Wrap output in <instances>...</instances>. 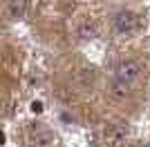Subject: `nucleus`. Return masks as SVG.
Instances as JSON below:
<instances>
[{"label": "nucleus", "mask_w": 150, "mask_h": 147, "mask_svg": "<svg viewBox=\"0 0 150 147\" xmlns=\"http://www.w3.org/2000/svg\"><path fill=\"white\" fill-rule=\"evenodd\" d=\"M114 27H117L119 34L130 36V34H134V31L141 29V16L128 11V9H125V11H119V13H117V18H114Z\"/></svg>", "instance_id": "obj_1"}, {"label": "nucleus", "mask_w": 150, "mask_h": 147, "mask_svg": "<svg viewBox=\"0 0 150 147\" xmlns=\"http://www.w3.org/2000/svg\"><path fill=\"white\" fill-rule=\"evenodd\" d=\"M114 76H117L114 80H119V83L130 87V83H134V80L141 76V67H139V62H134V60H121L119 65H117V69H114Z\"/></svg>", "instance_id": "obj_2"}, {"label": "nucleus", "mask_w": 150, "mask_h": 147, "mask_svg": "<svg viewBox=\"0 0 150 147\" xmlns=\"http://www.w3.org/2000/svg\"><path fill=\"white\" fill-rule=\"evenodd\" d=\"M79 36L85 38V40H92V38L99 36V27H96V22L90 18L81 20V24H79Z\"/></svg>", "instance_id": "obj_3"}, {"label": "nucleus", "mask_w": 150, "mask_h": 147, "mask_svg": "<svg viewBox=\"0 0 150 147\" xmlns=\"http://www.w3.org/2000/svg\"><path fill=\"white\" fill-rule=\"evenodd\" d=\"M108 92H110L112 98H117V100H125V98L130 96V87L123 85V83H119V80H114L112 85L108 87Z\"/></svg>", "instance_id": "obj_4"}, {"label": "nucleus", "mask_w": 150, "mask_h": 147, "mask_svg": "<svg viewBox=\"0 0 150 147\" xmlns=\"http://www.w3.org/2000/svg\"><path fill=\"white\" fill-rule=\"evenodd\" d=\"M125 134H128V129H125L123 125H117V127H112L105 134V143L108 145H117V143H121L125 138Z\"/></svg>", "instance_id": "obj_5"}, {"label": "nucleus", "mask_w": 150, "mask_h": 147, "mask_svg": "<svg viewBox=\"0 0 150 147\" xmlns=\"http://www.w3.org/2000/svg\"><path fill=\"white\" fill-rule=\"evenodd\" d=\"M7 11H9V18L20 20V18H25V13H27V5L25 2H9Z\"/></svg>", "instance_id": "obj_6"}, {"label": "nucleus", "mask_w": 150, "mask_h": 147, "mask_svg": "<svg viewBox=\"0 0 150 147\" xmlns=\"http://www.w3.org/2000/svg\"><path fill=\"white\" fill-rule=\"evenodd\" d=\"M31 109H34V111H40V109H43V105H40V103H34V105H31Z\"/></svg>", "instance_id": "obj_7"}]
</instances>
